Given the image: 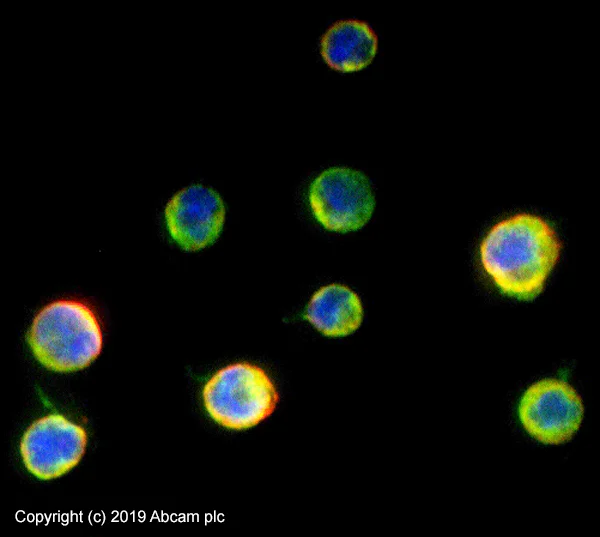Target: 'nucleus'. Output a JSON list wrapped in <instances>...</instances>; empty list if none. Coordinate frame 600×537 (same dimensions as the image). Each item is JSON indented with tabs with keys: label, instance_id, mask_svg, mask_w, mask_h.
I'll list each match as a JSON object with an SVG mask.
<instances>
[{
	"label": "nucleus",
	"instance_id": "6e6552de",
	"mask_svg": "<svg viewBox=\"0 0 600 537\" xmlns=\"http://www.w3.org/2000/svg\"><path fill=\"white\" fill-rule=\"evenodd\" d=\"M304 318L322 334L341 337L359 328L363 308L353 290L341 284H330L315 292L306 307Z\"/></svg>",
	"mask_w": 600,
	"mask_h": 537
},
{
	"label": "nucleus",
	"instance_id": "0eeeda50",
	"mask_svg": "<svg viewBox=\"0 0 600 537\" xmlns=\"http://www.w3.org/2000/svg\"><path fill=\"white\" fill-rule=\"evenodd\" d=\"M164 215L172 238L186 250H198L218 238L225 220V205L212 188L193 184L173 195Z\"/></svg>",
	"mask_w": 600,
	"mask_h": 537
},
{
	"label": "nucleus",
	"instance_id": "1a4fd4ad",
	"mask_svg": "<svg viewBox=\"0 0 600 537\" xmlns=\"http://www.w3.org/2000/svg\"><path fill=\"white\" fill-rule=\"evenodd\" d=\"M377 36L365 22L343 20L332 25L321 40V54L332 68L342 72L360 70L371 63Z\"/></svg>",
	"mask_w": 600,
	"mask_h": 537
},
{
	"label": "nucleus",
	"instance_id": "39448f33",
	"mask_svg": "<svg viewBox=\"0 0 600 537\" xmlns=\"http://www.w3.org/2000/svg\"><path fill=\"white\" fill-rule=\"evenodd\" d=\"M314 217L326 229H360L372 216L375 198L369 179L360 171L333 167L314 179L309 190Z\"/></svg>",
	"mask_w": 600,
	"mask_h": 537
},
{
	"label": "nucleus",
	"instance_id": "423d86ee",
	"mask_svg": "<svg viewBox=\"0 0 600 537\" xmlns=\"http://www.w3.org/2000/svg\"><path fill=\"white\" fill-rule=\"evenodd\" d=\"M86 430L61 414L34 421L23 434L20 453L27 470L42 480L60 477L81 460Z\"/></svg>",
	"mask_w": 600,
	"mask_h": 537
},
{
	"label": "nucleus",
	"instance_id": "20e7f679",
	"mask_svg": "<svg viewBox=\"0 0 600 537\" xmlns=\"http://www.w3.org/2000/svg\"><path fill=\"white\" fill-rule=\"evenodd\" d=\"M518 417L523 429L546 445L570 441L584 417L580 395L566 381L544 378L530 385L522 394Z\"/></svg>",
	"mask_w": 600,
	"mask_h": 537
},
{
	"label": "nucleus",
	"instance_id": "7ed1b4c3",
	"mask_svg": "<svg viewBox=\"0 0 600 537\" xmlns=\"http://www.w3.org/2000/svg\"><path fill=\"white\" fill-rule=\"evenodd\" d=\"M202 397L209 416L232 430L258 425L274 412L279 401L266 371L247 362L218 370L204 385Z\"/></svg>",
	"mask_w": 600,
	"mask_h": 537
},
{
	"label": "nucleus",
	"instance_id": "f257e3e1",
	"mask_svg": "<svg viewBox=\"0 0 600 537\" xmlns=\"http://www.w3.org/2000/svg\"><path fill=\"white\" fill-rule=\"evenodd\" d=\"M561 248L544 218L521 212L492 226L480 245V261L504 295L530 301L543 291Z\"/></svg>",
	"mask_w": 600,
	"mask_h": 537
},
{
	"label": "nucleus",
	"instance_id": "f03ea898",
	"mask_svg": "<svg viewBox=\"0 0 600 537\" xmlns=\"http://www.w3.org/2000/svg\"><path fill=\"white\" fill-rule=\"evenodd\" d=\"M28 343L36 359L55 372L87 367L102 350L103 335L93 310L77 300H56L35 316Z\"/></svg>",
	"mask_w": 600,
	"mask_h": 537
}]
</instances>
